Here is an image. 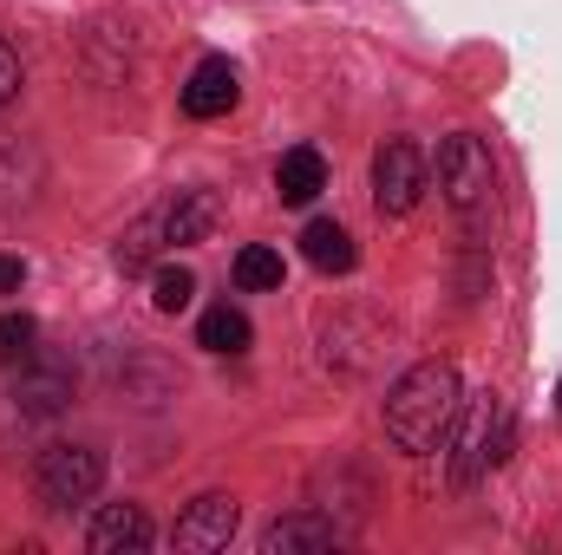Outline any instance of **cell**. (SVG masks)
Returning a JSON list of instances; mask_svg holds the SVG:
<instances>
[{
	"label": "cell",
	"instance_id": "cell-1",
	"mask_svg": "<svg viewBox=\"0 0 562 555\" xmlns=\"http://www.w3.org/2000/svg\"><path fill=\"white\" fill-rule=\"evenodd\" d=\"M458 366L451 360H419L413 373H400V386L386 393V438L400 451H438L458 424Z\"/></svg>",
	"mask_w": 562,
	"mask_h": 555
},
{
	"label": "cell",
	"instance_id": "cell-2",
	"mask_svg": "<svg viewBox=\"0 0 562 555\" xmlns=\"http://www.w3.org/2000/svg\"><path fill=\"white\" fill-rule=\"evenodd\" d=\"M504 457H510V399L477 393L471 412H464V424H458V444H451V490L484 484Z\"/></svg>",
	"mask_w": 562,
	"mask_h": 555
},
{
	"label": "cell",
	"instance_id": "cell-3",
	"mask_svg": "<svg viewBox=\"0 0 562 555\" xmlns=\"http://www.w3.org/2000/svg\"><path fill=\"white\" fill-rule=\"evenodd\" d=\"M438 190H445V203H451L464 223H477V216L491 209V196H497V163H491L484 138L451 132V138L438 144Z\"/></svg>",
	"mask_w": 562,
	"mask_h": 555
},
{
	"label": "cell",
	"instance_id": "cell-4",
	"mask_svg": "<svg viewBox=\"0 0 562 555\" xmlns=\"http://www.w3.org/2000/svg\"><path fill=\"white\" fill-rule=\"evenodd\" d=\"M105 484V451L92 444H46L40 464H33V490L46 510H72V503H92Z\"/></svg>",
	"mask_w": 562,
	"mask_h": 555
},
{
	"label": "cell",
	"instance_id": "cell-5",
	"mask_svg": "<svg viewBox=\"0 0 562 555\" xmlns=\"http://www.w3.org/2000/svg\"><path fill=\"white\" fill-rule=\"evenodd\" d=\"M425 177H431V163H425L419 144L406 138L380 144V157H373V203H380V216H413L425 196Z\"/></svg>",
	"mask_w": 562,
	"mask_h": 555
},
{
	"label": "cell",
	"instance_id": "cell-6",
	"mask_svg": "<svg viewBox=\"0 0 562 555\" xmlns=\"http://www.w3.org/2000/svg\"><path fill=\"white\" fill-rule=\"evenodd\" d=\"M236 523H243V510H236V497H223V490H203L183 517H177V530H170V543L190 555H210V550H229V536H236Z\"/></svg>",
	"mask_w": 562,
	"mask_h": 555
},
{
	"label": "cell",
	"instance_id": "cell-7",
	"mask_svg": "<svg viewBox=\"0 0 562 555\" xmlns=\"http://www.w3.org/2000/svg\"><path fill=\"white\" fill-rule=\"evenodd\" d=\"M66 399H72V366H59V360L40 366V353H33V360L20 366V380H13L20 418H53V412H66Z\"/></svg>",
	"mask_w": 562,
	"mask_h": 555
},
{
	"label": "cell",
	"instance_id": "cell-8",
	"mask_svg": "<svg viewBox=\"0 0 562 555\" xmlns=\"http://www.w3.org/2000/svg\"><path fill=\"white\" fill-rule=\"evenodd\" d=\"M150 517H144L138 503H105L99 517H92V530H86V543H92V555H138L150 550Z\"/></svg>",
	"mask_w": 562,
	"mask_h": 555
},
{
	"label": "cell",
	"instance_id": "cell-9",
	"mask_svg": "<svg viewBox=\"0 0 562 555\" xmlns=\"http://www.w3.org/2000/svg\"><path fill=\"white\" fill-rule=\"evenodd\" d=\"M236 99H243V86H236L229 59H203L190 72V86H183V112L190 118H223V112H236Z\"/></svg>",
	"mask_w": 562,
	"mask_h": 555
},
{
	"label": "cell",
	"instance_id": "cell-10",
	"mask_svg": "<svg viewBox=\"0 0 562 555\" xmlns=\"http://www.w3.org/2000/svg\"><path fill=\"white\" fill-rule=\"evenodd\" d=\"M157 223H164V242L170 249H190L216 229V196L210 190H177L170 203H157Z\"/></svg>",
	"mask_w": 562,
	"mask_h": 555
},
{
	"label": "cell",
	"instance_id": "cell-11",
	"mask_svg": "<svg viewBox=\"0 0 562 555\" xmlns=\"http://www.w3.org/2000/svg\"><path fill=\"white\" fill-rule=\"evenodd\" d=\"M327 190V157L314 150V144H294V150H281V163H276V196L281 203H314Z\"/></svg>",
	"mask_w": 562,
	"mask_h": 555
},
{
	"label": "cell",
	"instance_id": "cell-12",
	"mask_svg": "<svg viewBox=\"0 0 562 555\" xmlns=\"http://www.w3.org/2000/svg\"><path fill=\"white\" fill-rule=\"evenodd\" d=\"M301 256H307V269H321V275H347V269L360 262L353 236H347L340 223H327V216H314V223L301 229Z\"/></svg>",
	"mask_w": 562,
	"mask_h": 555
},
{
	"label": "cell",
	"instance_id": "cell-13",
	"mask_svg": "<svg viewBox=\"0 0 562 555\" xmlns=\"http://www.w3.org/2000/svg\"><path fill=\"white\" fill-rule=\"evenodd\" d=\"M301 550H334V523L314 510H294L262 530V555H301Z\"/></svg>",
	"mask_w": 562,
	"mask_h": 555
},
{
	"label": "cell",
	"instance_id": "cell-14",
	"mask_svg": "<svg viewBox=\"0 0 562 555\" xmlns=\"http://www.w3.org/2000/svg\"><path fill=\"white\" fill-rule=\"evenodd\" d=\"M157 249H170V242H164V223H157V209H150V216H138V223L119 236V256H112V262H119V275H144V269L157 262Z\"/></svg>",
	"mask_w": 562,
	"mask_h": 555
},
{
	"label": "cell",
	"instance_id": "cell-15",
	"mask_svg": "<svg viewBox=\"0 0 562 555\" xmlns=\"http://www.w3.org/2000/svg\"><path fill=\"white\" fill-rule=\"evenodd\" d=\"M196 347H210V353H243L249 347V314L243 307H210L203 320H196Z\"/></svg>",
	"mask_w": 562,
	"mask_h": 555
},
{
	"label": "cell",
	"instance_id": "cell-16",
	"mask_svg": "<svg viewBox=\"0 0 562 555\" xmlns=\"http://www.w3.org/2000/svg\"><path fill=\"white\" fill-rule=\"evenodd\" d=\"M190 301H196V275H190L183 262H164V269L150 275V307H157V314H183Z\"/></svg>",
	"mask_w": 562,
	"mask_h": 555
},
{
	"label": "cell",
	"instance_id": "cell-17",
	"mask_svg": "<svg viewBox=\"0 0 562 555\" xmlns=\"http://www.w3.org/2000/svg\"><path fill=\"white\" fill-rule=\"evenodd\" d=\"M33 353H40L33 314H0V366H26Z\"/></svg>",
	"mask_w": 562,
	"mask_h": 555
},
{
	"label": "cell",
	"instance_id": "cell-18",
	"mask_svg": "<svg viewBox=\"0 0 562 555\" xmlns=\"http://www.w3.org/2000/svg\"><path fill=\"white\" fill-rule=\"evenodd\" d=\"M236 281H243L249 294H269V287H281V256H276V249H262V242H249V249L236 256Z\"/></svg>",
	"mask_w": 562,
	"mask_h": 555
},
{
	"label": "cell",
	"instance_id": "cell-19",
	"mask_svg": "<svg viewBox=\"0 0 562 555\" xmlns=\"http://www.w3.org/2000/svg\"><path fill=\"white\" fill-rule=\"evenodd\" d=\"M13 92H20V53H13V46L0 39V105H7Z\"/></svg>",
	"mask_w": 562,
	"mask_h": 555
},
{
	"label": "cell",
	"instance_id": "cell-20",
	"mask_svg": "<svg viewBox=\"0 0 562 555\" xmlns=\"http://www.w3.org/2000/svg\"><path fill=\"white\" fill-rule=\"evenodd\" d=\"M20 281H26V262L20 256H0V294H20Z\"/></svg>",
	"mask_w": 562,
	"mask_h": 555
},
{
	"label": "cell",
	"instance_id": "cell-21",
	"mask_svg": "<svg viewBox=\"0 0 562 555\" xmlns=\"http://www.w3.org/2000/svg\"><path fill=\"white\" fill-rule=\"evenodd\" d=\"M557 412H562V386H557Z\"/></svg>",
	"mask_w": 562,
	"mask_h": 555
}]
</instances>
